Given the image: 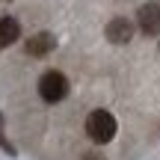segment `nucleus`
<instances>
[{
	"label": "nucleus",
	"instance_id": "423d86ee",
	"mask_svg": "<svg viewBox=\"0 0 160 160\" xmlns=\"http://www.w3.org/2000/svg\"><path fill=\"white\" fill-rule=\"evenodd\" d=\"M21 36V24L15 18H0V48H9Z\"/></svg>",
	"mask_w": 160,
	"mask_h": 160
},
{
	"label": "nucleus",
	"instance_id": "20e7f679",
	"mask_svg": "<svg viewBox=\"0 0 160 160\" xmlns=\"http://www.w3.org/2000/svg\"><path fill=\"white\" fill-rule=\"evenodd\" d=\"M107 39L113 42V45H128V42L133 39V24L125 21V18H113V21L107 24Z\"/></svg>",
	"mask_w": 160,
	"mask_h": 160
},
{
	"label": "nucleus",
	"instance_id": "0eeeda50",
	"mask_svg": "<svg viewBox=\"0 0 160 160\" xmlns=\"http://www.w3.org/2000/svg\"><path fill=\"white\" fill-rule=\"evenodd\" d=\"M86 160H101V154H86Z\"/></svg>",
	"mask_w": 160,
	"mask_h": 160
},
{
	"label": "nucleus",
	"instance_id": "7ed1b4c3",
	"mask_svg": "<svg viewBox=\"0 0 160 160\" xmlns=\"http://www.w3.org/2000/svg\"><path fill=\"white\" fill-rule=\"evenodd\" d=\"M137 24L145 36H160V3H145L137 12Z\"/></svg>",
	"mask_w": 160,
	"mask_h": 160
},
{
	"label": "nucleus",
	"instance_id": "f257e3e1",
	"mask_svg": "<svg viewBox=\"0 0 160 160\" xmlns=\"http://www.w3.org/2000/svg\"><path fill=\"white\" fill-rule=\"evenodd\" d=\"M116 131H119V125H116V116L110 110H92L86 116V133L92 142H101V145L110 142L116 137Z\"/></svg>",
	"mask_w": 160,
	"mask_h": 160
},
{
	"label": "nucleus",
	"instance_id": "39448f33",
	"mask_svg": "<svg viewBox=\"0 0 160 160\" xmlns=\"http://www.w3.org/2000/svg\"><path fill=\"white\" fill-rule=\"evenodd\" d=\"M53 48H57V39H53L51 33H36L33 39H27V53L30 57H45Z\"/></svg>",
	"mask_w": 160,
	"mask_h": 160
},
{
	"label": "nucleus",
	"instance_id": "f03ea898",
	"mask_svg": "<svg viewBox=\"0 0 160 160\" xmlns=\"http://www.w3.org/2000/svg\"><path fill=\"white\" fill-rule=\"evenodd\" d=\"M39 95L45 98L48 104H59L65 95H68V80H65L62 71H48L39 80Z\"/></svg>",
	"mask_w": 160,
	"mask_h": 160
}]
</instances>
